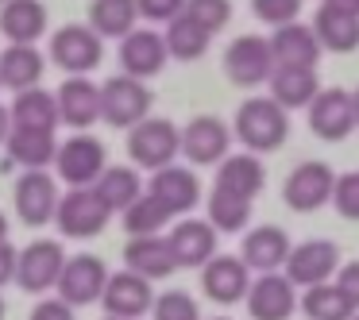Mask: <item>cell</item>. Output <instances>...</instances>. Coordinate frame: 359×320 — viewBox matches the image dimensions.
<instances>
[{"label": "cell", "mask_w": 359, "mask_h": 320, "mask_svg": "<svg viewBox=\"0 0 359 320\" xmlns=\"http://www.w3.org/2000/svg\"><path fill=\"white\" fill-rule=\"evenodd\" d=\"M266 85H271V97L286 112L309 109V101L320 93V78H317V70H309V66H274V74H271Z\"/></svg>", "instance_id": "4316f807"}, {"label": "cell", "mask_w": 359, "mask_h": 320, "mask_svg": "<svg viewBox=\"0 0 359 320\" xmlns=\"http://www.w3.org/2000/svg\"><path fill=\"white\" fill-rule=\"evenodd\" d=\"M209 224L224 235H236L251 224V201L248 197H236V193H224V189L212 186L209 193Z\"/></svg>", "instance_id": "d590c367"}, {"label": "cell", "mask_w": 359, "mask_h": 320, "mask_svg": "<svg viewBox=\"0 0 359 320\" xmlns=\"http://www.w3.org/2000/svg\"><path fill=\"white\" fill-rule=\"evenodd\" d=\"M0 320H4V297H0Z\"/></svg>", "instance_id": "816d5d0a"}, {"label": "cell", "mask_w": 359, "mask_h": 320, "mask_svg": "<svg viewBox=\"0 0 359 320\" xmlns=\"http://www.w3.org/2000/svg\"><path fill=\"white\" fill-rule=\"evenodd\" d=\"M0 239H8V220H4V212H0Z\"/></svg>", "instance_id": "c3c4849f"}, {"label": "cell", "mask_w": 359, "mask_h": 320, "mask_svg": "<svg viewBox=\"0 0 359 320\" xmlns=\"http://www.w3.org/2000/svg\"><path fill=\"white\" fill-rule=\"evenodd\" d=\"M101 305H104L109 316H135L140 320L143 312H151V305H155L151 278H143V274H135V270L109 274L104 293H101Z\"/></svg>", "instance_id": "d6986e66"}, {"label": "cell", "mask_w": 359, "mask_h": 320, "mask_svg": "<svg viewBox=\"0 0 359 320\" xmlns=\"http://www.w3.org/2000/svg\"><path fill=\"white\" fill-rule=\"evenodd\" d=\"M351 104H355V120H359V89L351 93Z\"/></svg>", "instance_id": "681fc988"}, {"label": "cell", "mask_w": 359, "mask_h": 320, "mask_svg": "<svg viewBox=\"0 0 359 320\" xmlns=\"http://www.w3.org/2000/svg\"><path fill=\"white\" fill-rule=\"evenodd\" d=\"M232 147V127L220 116H194L182 127V155L194 166H217Z\"/></svg>", "instance_id": "4fadbf2b"}, {"label": "cell", "mask_w": 359, "mask_h": 320, "mask_svg": "<svg viewBox=\"0 0 359 320\" xmlns=\"http://www.w3.org/2000/svg\"><path fill=\"white\" fill-rule=\"evenodd\" d=\"M128 155L140 170L170 166L182 155V127L166 116H143L135 127H128Z\"/></svg>", "instance_id": "7a4b0ae2"}, {"label": "cell", "mask_w": 359, "mask_h": 320, "mask_svg": "<svg viewBox=\"0 0 359 320\" xmlns=\"http://www.w3.org/2000/svg\"><path fill=\"white\" fill-rule=\"evenodd\" d=\"M302 312L305 320H348L355 312V301L328 278V281H317V286H305Z\"/></svg>", "instance_id": "1f68e13d"}, {"label": "cell", "mask_w": 359, "mask_h": 320, "mask_svg": "<svg viewBox=\"0 0 359 320\" xmlns=\"http://www.w3.org/2000/svg\"><path fill=\"white\" fill-rule=\"evenodd\" d=\"M8 155L0 158V170H47L55 166L58 155V139L55 132H39V127H12L4 139Z\"/></svg>", "instance_id": "2e32d148"}, {"label": "cell", "mask_w": 359, "mask_h": 320, "mask_svg": "<svg viewBox=\"0 0 359 320\" xmlns=\"http://www.w3.org/2000/svg\"><path fill=\"white\" fill-rule=\"evenodd\" d=\"M217 239L220 232L209 224V220H178V224L170 228V235H166V243H170L174 251V263L182 266H205L212 255H217Z\"/></svg>", "instance_id": "44dd1931"}, {"label": "cell", "mask_w": 359, "mask_h": 320, "mask_svg": "<svg viewBox=\"0 0 359 320\" xmlns=\"http://www.w3.org/2000/svg\"><path fill=\"white\" fill-rule=\"evenodd\" d=\"M248 312L251 320H290L297 309V286L282 270H266L248 286Z\"/></svg>", "instance_id": "7c38bea8"}, {"label": "cell", "mask_w": 359, "mask_h": 320, "mask_svg": "<svg viewBox=\"0 0 359 320\" xmlns=\"http://www.w3.org/2000/svg\"><path fill=\"white\" fill-rule=\"evenodd\" d=\"M16 212L27 228H43L55 220L58 209V181L43 170H24V178L16 181Z\"/></svg>", "instance_id": "ac0fdd59"}, {"label": "cell", "mask_w": 359, "mask_h": 320, "mask_svg": "<svg viewBox=\"0 0 359 320\" xmlns=\"http://www.w3.org/2000/svg\"><path fill=\"white\" fill-rule=\"evenodd\" d=\"M271 50H274V62L278 66H309V70H317L320 55H325V47H320L313 24H297V20L274 27Z\"/></svg>", "instance_id": "603a6c76"}, {"label": "cell", "mask_w": 359, "mask_h": 320, "mask_svg": "<svg viewBox=\"0 0 359 320\" xmlns=\"http://www.w3.org/2000/svg\"><path fill=\"white\" fill-rule=\"evenodd\" d=\"M212 186L224 189V193H236V197L255 201V197L263 193V186H266V170H263V162H259L255 151L224 155L217 162V181H212Z\"/></svg>", "instance_id": "d4e9b609"}, {"label": "cell", "mask_w": 359, "mask_h": 320, "mask_svg": "<svg viewBox=\"0 0 359 320\" xmlns=\"http://www.w3.org/2000/svg\"><path fill=\"white\" fill-rule=\"evenodd\" d=\"M166 50H170V58H178V62H197V58L209 50L212 43V32H205L201 24H197L194 16H174L170 24H166Z\"/></svg>", "instance_id": "836d02e7"}, {"label": "cell", "mask_w": 359, "mask_h": 320, "mask_svg": "<svg viewBox=\"0 0 359 320\" xmlns=\"http://www.w3.org/2000/svg\"><path fill=\"white\" fill-rule=\"evenodd\" d=\"M332 278H336V286H340L344 293L355 301V309H359V258H351V263H340Z\"/></svg>", "instance_id": "7bdbcfd3"}, {"label": "cell", "mask_w": 359, "mask_h": 320, "mask_svg": "<svg viewBox=\"0 0 359 320\" xmlns=\"http://www.w3.org/2000/svg\"><path fill=\"white\" fill-rule=\"evenodd\" d=\"M186 16H194L205 32L217 35L232 20V0H186Z\"/></svg>", "instance_id": "f35d334b"}, {"label": "cell", "mask_w": 359, "mask_h": 320, "mask_svg": "<svg viewBox=\"0 0 359 320\" xmlns=\"http://www.w3.org/2000/svg\"><path fill=\"white\" fill-rule=\"evenodd\" d=\"M313 32H317L320 47L328 55H351L359 47V16H344L336 8H317V20H313Z\"/></svg>", "instance_id": "4dcf8cb0"}, {"label": "cell", "mask_w": 359, "mask_h": 320, "mask_svg": "<svg viewBox=\"0 0 359 320\" xmlns=\"http://www.w3.org/2000/svg\"><path fill=\"white\" fill-rule=\"evenodd\" d=\"M332 209L340 212L344 220H359V170H351V174H336V186H332Z\"/></svg>", "instance_id": "ab89813d"}, {"label": "cell", "mask_w": 359, "mask_h": 320, "mask_svg": "<svg viewBox=\"0 0 359 320\" xmlns=\"http://www.w3.org/2000/svg\"><path fill=\"white\" fill-rule=\"evenodd\" d=\"M147 193L158 197L174 216H182V212H194L197 204H201V181H197V174L189 170V166H174L170 162V166L151 170Z\"/></svg>", "instance_id": "ffe728a7"}, {"label": "cell", "mask_w": 359, "mask_h": 320, "mask_svg": "<svg viewBox=\"0 0 359 320\" xmlns=\"http://www.w3.org/2000/svg\"><path fill=\"white\" fill-rule=\"evenodd\" d=\"M104 281H109V270H104L101 258L97 255H74V258H66L55 289L66 305H93V301H101Z\"/></svg>", "instance_id": "9a60e30c"}, {"label": "cell", "mask_w": 359, "mask_h": 320, "mask_svg": "<svg viewBox=\"0 0 359 320\" xmlns=\"http://www.w3.org/2000/svg\"><path fill=\"white\" fill-rule=\"evenodd\" d=\"M325 8H336L344 12V16H359V0H320Z\"/></svg>", "instance_id": "bcb514c9"}, {"label": "cell", "mask_w": 359, "mask_h": 320, "mask_svg": "<svg viewBox=\"0 0 359 320\" xmlns=\"http://www.w3.org/2000/svg\"><path fill=\"white\" fill-rule=\"evenodd\" d=\"M8 112H12V127H39V132H55V127L62 124V120H58L55 93H47L43 85L20 89Z\"/></svg>", "instance_id": "f1b7e54d"}, {"label": "cell", "mask_w": 359, "mask_h": 320, "mask_svg": "<svg viewBox=\"0 0 359 320\" xmlns=\"http://www.w3.org/2000/svg\"><path fill=\"white\" fill-rule=\"evenodd\" d=\"M336 266H340V247L332 239H305L297 247H290L282 274L297 289H305V286H317V281H328L336 274Z\"/></svg>", "instance_id": "9c48e42d"}, {"label": "cell", "mask_w": 359, "mask_h": 320, "mask_svg": "<svg viewBox=\"0 0 359 320\" xmlns=\"http://www.w3.org/2000/svg\"><path fill=\"white\" fill-rule=\"evenodd\" d=\"M332 186H336L332 166L309 158V162H302V166L290 170L286 186H282V201H286L294 212H317L320 204L332 201Z\"/></svg>", "instance_id": "ba28073f"}, {"label": "cell", "mask_w": 359, "mask_h": 320, "mask_svg": "<svg viewBox=\"0 0 359 320\" xmlns=\"http://www.w3.org/2000/svg\"><path fill=\"white\" fill-rule=\"evenodd\" d=\"M348 320H359V309H355V312H351V316H348Z\"/></svg>", "instance_id": "f5cc1de1"}, {"label": "cell", "mask_w": 359, "mask_h": 320, "mask_svg": "<svg viewBox=\"0 0 359 320\" xmlns=\"http://www.w3.org/2000/svg\"><path fill=\"white\" fill-rule=\"evenodd\" d=\"M251 8H255V16L263 20L266 27H282V24H290V20H297L302 0H251Z\"/></svg>", "instance_id": "60d3db41"}, {"label": "cell", "mask_w": 359, "mask_h": 320, "mask_svg": "<svg viewBox=\"0 0 359 320\" xmlns=\"http://www.w3.org/2000/svg\"><path fill=\"white\" fill-rule=\"evenodd\" d=\"M104 170V143L93 139V135L78 132L74 139L58 143L55 155V174L66 181V186H93Z\"/></svg>", "instance_id": "30bf717a"}, {"label": "cell", "mask_w": 359, "mask_h": 320, "mask_svg": "<svg viewBox=\"0 0 359 320\" xmlns=\"http://www.w3.org/2000/svg\"><path fill=\"white\" fill-rule=\"evenodd\" d=\"M104 320H135V316H104Z\"/></svg>", "instance_id": "f907efd6"}, {"label": "cell", "mask_w": 359, "mask_h": 320, "mask_svg": "<svg viewBox=\"0 0 359 320\" xmlns=\"http://www.w3.org/2000/svg\"><path fill=\"white\" fill-rule=\"evenodd\" d=\"M47 32L43 0H4L0 4V35L8 43H35Z\"/></svg>", "instance_id": "83f0119b"}, {"label": "cell", "mask_w": 359, "mask_h": 320, "mask_svg": "<svg viewBox=\"0 0 359 320\" xmlns=\"http://www.w3.org/2000/svg\"><path fill=\"white\" fill-rule=\"evenodd\" d=\"M274 50H271V39L266 35H240V39L228 43L224 50V74L232 85L240 89H255V85H266L274 74Z\"/></svg>", "instance_id": "5b68a950"}, {"label": "cell", "mask_w": 359, "mask_h": 320, "mask_svg": "<svg viewBox=\"0 0 359 320\" xmlns=\"http://www.w3.org/2000/svg\"><path fill=\"white\" fill-rule=\"evenodd\" d=\"M251 286V266L243 263L240 255H212L209 263L201 266V289L209 301L217 305H236L248 297Z\"/></svg>", "instance_id": "5bb4252c"}, {"label": "cell", "mask_w": 359, "mask_h": 320, "mask_svg": "<svg viewBox=\"0 0 359 320\" xmlns=\"http://www.w3.org/2000/svg\"><path fill=\"white\" fill-rule=\"evenodd\" d=\"M101 58H104V47H101V35L93 27L66 24L50 39V62L62 66L66 74H89L101 66Z\"/></svg>", "instance_id": "8fae6325"}, {"label": "cell", "mask_w": 359, "mask_h": 320, "mask_svg": "<svg viewBox=\"0 0 359 320\" xmlns=\"http://www.w3.org/2000/svg\"><path fill=\"white\" fill-rule=\"evenodd\" d=\"M174 220V212L166 209L158 197L151 193H140L132 204L124 209V232L128 235H158L166 224Z\"/></svg>", "instance_id": "8d00e7d4"}, {"label": "cell", "mask_w": 359, "mask_h": 320, "mask_svg": "<svg viewBox=\"0 0 359 320\" xmlns=\"http://www.w3.org/2000/svg\"><path fill=\"white\" fill-rule=\"evenodd\" d=\"M16 255L20 251L12 247L8 239H0V286H8V281L16 278Z\"/></svg>", "instance_id": "f6af8a7d"}, {"label": "cell", "mask_w": 359, "mask_h": 320, "mask_svg": "<svg viewBox=\"0 0 359 320\" xmlns=\"http://www.w3.org/2000/svg\"><path fill=\"white\" fill-rule=\"evenodd\" d=\"M124 266L135 274H143V278H151V281L170 278V274L178 270L166 235H132L128 247H124Z\"/></svg>", "instance_id": "484cf974"}, {"label": "cell", "mask_w": 359, "mask_h": 320, "mask_svg": "<svg viewBox=\"0 0 359 320\" xmlns=\"http://www.w3.org/2000/svg\"><path fill=\"white\" fill-rule=\"evenodd\" d=\"M93 189L112 212H124L128 204L143 193V181H140V174H135L132 166H104L101 178L93 181Z\"/></svg>", "instance_id": "e575fe53"}, {"label": "cell", "mask_w": 359, "mask_h": 320, "mask_svg": "<svg viewBox=\"0 0 359 320\" xmlns=\"http://www.w3.org/2000/svg\"><path fill=\"white\" fill-rule=\"evenodd\" d=\"M140 24V4L135 0H93L89 4V27L101 39H124Z\"/></svg>", "instance_id": "d6a6232c"}, {"label": "cell", "mask_w": 359, "mask_h": 320, "mask_svg": "<svg viewBox=\"0 0 359 320\" xmlns=\"http://www.w3.org/2000/svg\"><path fill=\"white\" fill-rule=\"evenodd\" d=\"M140 4V20H151V24H170L174 16L186 12V0H135Z\"/></svg>", "instance_id": "b9f144b4"}, {"label": "cell", "mask_w": 359, "mask_h": 320, "mask_svg": "<svg viewBox=\"0 0 359 320\" xmlns=\"http://www.w3.org/2000/svg\"><path fill=\"white\" fill-rule=\"evenodd\" d=\"M43 78V55L35 50V43H8L0 50V85L20 93L27 85H39Z\"/></svg>", "instance_id": "f546056e"}, {"label": "cell", "mask_w": 359, "mask_h": 320, "mask_svg": "<svg viewBox=\"0 0 359 320\" xmlns=\"http://www.w3.org/2000/svg\"><path fill=\"white\" fill-rule=\"evenodd\" d=\"M290 235L282 232L278 224H259L243 235V247H240V258L251 266V274H266V270H282L290 255Z\"/></svg>", "instance_id": "cb8c5ba5"}, {"label": "cell", "mask_w": 359, "mask_h": 320, "mask_svg": "<svg viewBox=\"0 0 359 320\" xmlns=\"http://www.w3.org/2000/svg\"><path fill=\"white\" fill-rule=\"evenodd\" d=\"M309 127H313V135H317V139H325V143L348 139V135L359 127L355 104H351L348 89H340V85L320 89V93L309 101Z\"/></svg>", "instance_id": "52a82bcc"}, {"label": "cell", "mask_w": 359, "mask_h": 320, "mask_svg": "<svg viewBox=\"0 0 359 320\" xmlns=\"http://www.w3.org/2000/svg\"><path fill=\"white\" fill-rule=\"evenodd\" d=\"M66 266V251L55 239H35L16 255V286L24 293H47L58 286V274Z\"/></svg>", "instance_id": "8992f818"}, {"label": "cell", "mask_w": 359, "mask_h": 320, "mask_svg": "<svg viewBox=\"0 0 359 320\" xmlns=\"http://www.w3.org/2000/svg\"><path fill=\"white\" fill-rule=\"evenodd\" d=\"M236 139L255 155H271L290 139V112L274 97H248L236 109Z\"/></svg>", "instance_id": "6da1fadb"}, {"label": "cell", "mask_w": 359, "mask_h": 320, "mask_svg": "<svg viewBox=\"0 0 359 320\" xmlns=\"http://www.w3.org/2000/svg\"><path fill=\"white\" fill-rule=\"evenodd\" d=\"M55 101H58V120L78 127V132H86L89 124L101 120V89L86 74H70V81H62Z\"/></svg>", "instance_id": "7402d4cb"}, {"label": "cell", "mask_w": 359, "mask_h": 320, "mask_svg": "<svg viewBox=\"0 0 359 320\" xmlns=\"http://www.w3.org/2000/svg\"><path fill=\"white\" fill-rule=\"evenodd\" d=\"M151 316L155 320H201V309H197V301L186 289H166V293L155 297Z\"/></svg>", "instance_id": "74e56055"}, {"label": "cell", "mask_w": 359, "mask_h": 320, "mask_svg": "<svg viewBox=\"0 0 359 320\" xmlns=\"http://www.w3.org/2000/svg\"><path fill=\"white\" fill-rule=\"evenodd\" d=\"M112 209L97 197L93 186H70V193L58 197L55 209V224L66 239H93L109 228Z\"/></svg>", "instance_id": "3957f363"}, {"label": "cell", "mask_w": 359, "mask_h": 320, "mask_svg": "<svg viewBox=\"0 0 359 320\" xmlns=\"http://www.w3.org/2000/svg\"><path fill=\"white\" fill-rule=\"evenodd\" d=\"M27 320H74V305H66L62 297H50V301L35 305Z\"/></svg>", "instance_id": "ee69618b"}, {"label": "cell", "mask_w": 359, "mask_h": 320, "mask_svg": "<svg viewBox=\"0 0 359 320\" xmlns=\"http://www.w3.org/2000/svg\"><path fill=\"white\" fill-rule=\"evenodd\" d=\"M0 4H4V0H0Z\"/></svg>", "instance_id": "11a10c76"}, {"label": "cell", "mask_w": 359, "mask_h": 320, "mask_svg": "<svg viewBox=\"0 0 359 320\" xmlns=\"http://www.w3.org/2000/svg\"><path fill=\"white\" fill-rule=\"evenodd\" d=\"M170 62V50H166V39L151 27H132V32L120 39V66L132 78H155L163 74V66Z\"/></svg>", "instance_id": "e0dca14e"}, {"label": "cell", "mask_w": 359, "mask_h": 320, "mask_svg": "<svg viewBox=\"0 0 359 320\" xmlns=\"http://www.w3.org/2000/svg\"><path fill=\"white\" fill-rule=\"evenodd\" d=\"M151 89L143 85V78H132V74H120V78H109L101 85V120L109 127H135L143 116H151Z\"/></svg>", "instance_id": "277c9868"}, {"label": "cell", "mask_w": 359, "mask_h": 320, "mask_svg": "<svg viewBox=\"0 0 359 320\" xmlns=\"http://www.w3.org/2000/svg\"><path fill=\"white\" fill-rule=\"evenodd\" d=\"M212 320H228V316H212Z\"/></svg>", "instance_id": "db71d44e"}, {"label": "cell", "mask_w": 359, "mask_h": 320, "mask_svg": "<svg viewBox=\"0 0 359 320\" xmlns=\"http://www.w3.org/2000/svg\"><path fill=\"white\" fill-rule=\"evenodd\" d=\"M8 132H12V112L4 109V104H0V143L8 139Z\"/></svg>", "instance_id": "7dc6e473"}]
</instances>
